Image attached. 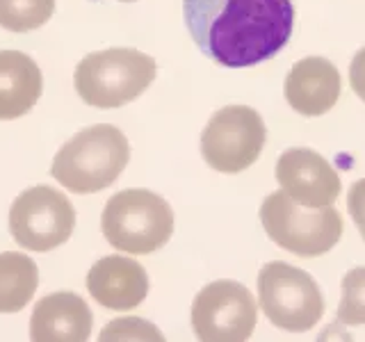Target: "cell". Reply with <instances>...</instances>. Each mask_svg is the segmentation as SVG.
I'll return each instance as SVG.
<instances>
[{
    "label": "cell",
    "mask_w": 365,
    "mask_h": 342,
    "mask_svg": "<svg viewBox=\"0 0 365 342\" xmlns=\"http://www.w3.org/2000/svg\"><path fill=\"white\" fill-rule=\"evenodd\" d=\"M260 224L272 242L302 258L324 256L342 237V217L334 205L306 208L283 190L262 201Z\"/></svg>",
    "instance_id": "obj_5"
},
{
    "label": "cell",
    "mask_w": 365,
    "mask_h": 342,
    "mask_svg": "<svg viewBox=\"0 0 365 342\" xmlns=\"http://www.w3.org/2000/svg\"><path fill=\"white\" fill-rule=\"evenodd\" d=\"M267 128L260 114L247 105L217 110L201 133V155L215 171L240 174L262 153Z\"/></svg>",
    "instance_id": "obj_7"
},
{
    "label": "cell",
    "mask_w": 365,
    "mask_h": 342,
    "mask_svg": "<svg viewBox=\"0 0 365 342\" xmlns=\"http://www.w3.org/2000/svg\"><path fill=\"white\" fill-rule=\"evenodd\" d=\"M76 210L60 190L48 185L30 187L9 208V233L28 251H53L73 233Z\"/></svg>",
    "instance_id": "obj_8"
},
{
    "label": "cell",
    "mask_w": 365,
    "mask_h": 342,
    "mask_svg": "<svg viewBox=\"0 0 365 342\" xmlns=\"http://www.w3.org/2000/svg\"><path fill=\"white\" fill-rule=\"evenodd\" d=\"M281 190L306 208H327L340 197V176L311 148H288L277 162Z\"/></svg>",
    "instance_id": "obj_10"
},
{
    "label": "cell",
    "mask_w": 365,
    "mask_h": 342,
    "mask_svg": "<svg viewBox=\"0 0 365 342\" xmlns=\"http://www.w3.org/2000/svg\"><path fill=\"white\" fill-rule=\"evenodd\" d=\"M347 208H349L351 219H354V224H356L359 231H361V237H363V242H365V178L356 180L349 187Z\"/></svg>",
    "instance_id": "obj_18"
},
{
    "label": "cell",
    "mask_w": 365,
    "mask_h": 342,
    "mask_svg": "<svg viewBox=\"0 0 365 342\" xmlns=\"http://www.w3.org/2000/svg\"><path fill=\"white\" fill-rule=\"evenodd\" d=\"M121 3H135V0H121Z\"/></svg>",
    "instance_id": "obj_20"
},
{
    "label": "cell",
    "mask_w": 365,
    "mask_h": 342,
    "mask_svg": "<svg viewBox=\"0 0 365 342\" xmlns=\"http://www.w3.org/2000/svg\"><path fill=\"white\" fill-rule=\"evenodd\" d=\"M39 269L30 256L5 251L0 254V313L23 311L37 292Z\"/></svg>",
    "instance_id": "obj_15"
},
{
    "label": "cell",
    "mask_w": 365,
    "mask_h": 342,
    "mask_svg": "<svg viewBox=\"0 0 365 342\" xmlns=\"http://www.w3.org/2000/svg\"><path fill=\"white\" fill-rule=\"evenodd\" d=\"M338 322L347 326L365 324V267H354L342 279Z\"/></svg>",
    "instance_id": "obj_17"
},
{
    "label": "cell",
    "mask_w": 365,
    "mask_h": 342,
    "mask_svg": "<svg viewBox=\"0 0 365 342\" xmlns=\"http://www.w3.org/2000/svg\"><path fill=\"white\" fill-rule=\"evenodd\" d=\"M130 160L125 135L110 123H98L73 135L57 151L51 176L76 194H94L110 187Z\"/></svg>",
    "instance_id": "obj_2"
},
{
    "label": "cell",
    "mask_w": 365,
    "mask_h": 342,
    "mask_svg": "<svg viewBox=\"0 0 365 342\" xmlns=\"http://www.w3.org/2000/svg\"><path fill=\"white\" fill-rule=\"evenodd\" d=\"M151 55L135 48H108L91 53L76 66V91L87 105L114 110L140 98L155 80Z\"/></svg>",
    "instance_id": "obj_3"
},
{
    "label": "cell",
    "mask_w": 365,
    "mask_h": 342,
    "mask_svg": "<svg viewBox=\"0 0 365 342\" xmlns=\"http://www.w3.org/2000/svg\"><path fill=\"white\" fill-rule=\"evenodd\" d=\"M258 322L254 294L237 281H212L194 296L192 328L203 342H245Z\"/></svg>",
    "instance_id": "obj_9"
},
{
    "label": "cell",
    "mask_w": 365,
    "mask_h": 342,
    "mask_svg": "<svg viewBox=\"0 0 365 342\" xmlns=\"http://www.w3.org/2000/svg\"><path fill=\"white\" fill-rule=\"evenodd\" d=\"M87 290L110 311H133L148 294L146 269L133 258L106 256L87 274Z\"/></svg>",
    "instance_id": "obj_11"
},
{
    "label": "cell",
    "mask_w": 365,
    "mask_h": 342,
    "mask_svg": "<svg viewBox=\"0 0 365 342\" xmlns=\"http://www.w3.org/2000/svg\"><path fill=\"white\" fill-rule=\"evenodd\" d=\"M55 0H0V28L30 32L53 16Z\"/></svg>",
    "instance_id": "obj_16"
},
{
    "label": "cell",
    "mask_w": 365,
    "mask_h": 342,
    "mask_svg": "<svg viewBox=\"0 0 365 342\" xmlns=\"http://www.w3.org/2000/svg\"><path fill=\"white\" fill-rule=\"evenodd\" d=\"M43 78L37 62L21 51H0V121L19 119L39 100Z\"/></svg>",
    "instance_id": "obj_14"
},
{
    "label": "cell",
    "mask_w": 365,
    "mask_h": 342,
    "mask_svg": "<svg viewBox=\"0 0 365 342\" xmlns=\"http://www.w3.org/2000/svg\"><path fill=\"white\" fill-rule=\"evenodd\" d=\"M285 100L304 117H322L338 103L340 73L327 57H304L285 78Z\"/></svg>",
    "instance_id": "obj_12"
},
{
    "label": "cell",
    "mask_w": 365,
    "mask_h": 342,
    "mask_svg": "<svg viewBox=\"0 0 365 342\" xmlns=\"http://www.w3.org/2000/svg\"><path fill=\"white\" fill-rule=\"evenodd\" d=\"M182 16L199 51L228 68L272 60L294 28L292 0H182Z\"/></svg>",
    "instance_id": "obj_1"
},
{
    "label": "cell",
    "mask_w": 365,
    "mask_h": 342,
    "mask_svg": "<svg viewBox=\"0 0 365 342\" xmlns=\"http://www.w3.org/2000/svg\"><path fill=\"white\" fill-rule=\"evenodd\" d=\"M94 315L87 301L73 292H55L37 301L30 317L34 342H85L91 333Z\"/></svg>",
    "instance_id": "obj_13"
},
{
    "label": "cell",
    "mask_w": 365,
    "mask_h": 342,
    "mask_svg": "<svg viewBox=\"0 0 365 342\" xmlns=\"http://www.w3.org/2000/svg\"><path fill=\"white\" fill-rule=\"evenodd\" d=\"M260 311L269 322L290 333L311 331L324 315V296L317 281L288 262H267L258 274Z\"/></svg>",
    "instance_id": "obj_6"
},
{
    "label": "cell",
    "mask_w": 365,
    "mask_h": 342,
    "mask_svg": "<svg viewBox=\"0 0 365 342\" xmlns=\"http://www.w3.org/2000/svg\"><path fill=\"white\" fill-rule=\"evenodd\" d=\"M349 83H351V89L356 91V96L365 103V46L354 55V60H351Z\"/></svg>",
    "instance_id": "obj_19"
},
{
    "label": "cell",
    "mask_w": 365,
    "mask_h": 342,
    "mask_svg": "<svg viewBox=\"0 0 365 342\" xmlns=\"http://www.w3.org/2000/svg\"><path fill=\"white\" fill-rule=\"evenodd\" d=\"M101 228L108 242L123 254H153L174 233V210L151 190H123L106 203Z\"/></svg>",
    "instance_id": "obj_4"
}]
</instances>
